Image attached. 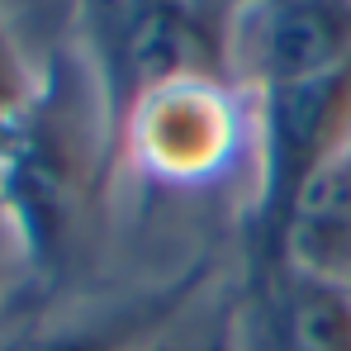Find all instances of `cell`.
I'll use <instances>...</instances> for the list:
<instances>
[{
  "mask_svg": "<svg viewBox=\"0 0 351 351\" xmlns=\"http://www.w3.org/2000/svg\"><path fill=\"white\" fill-rule=\"evenodd\" d=\"M351 133V62L294 86L266 90V185H261V219L271 237L280 233L285 209L313 167Z\"/></svg>",
  "mask_w": 351,
  "mask_h": 351,
  "instance_id": "6da1fadb",
  "label": "cell"
},
{
  "mask_svg": "<svg viewBox=\"0 0 351 351\" xmlns=\"http://www.w3.org/2000/svg\"><path fill=\"white\" fill-rule=\"evenodd\" d=\"M276 252L294 276L351 290V133L299 185L276 233Z\"/></svg>",
  "mask_w": 351,
  "mask_h": 351,
  "instance_id": "7a4b0ae2",
  "label": "cell"
},
{
  "mask_svg": "<svg viewBox=\"0 0 351 351\" xmlns=\"http://www.w3.org/2000/svg\"><path fill=\"white\" fill-rule=\"evenodd\" d=\"M247 53L266 90L347 66L351 0H266L252 19Z\"/></svg>",
  "mask_w": 351,
  "mask_h": 351,
  "instance_id": "3957f363",
  "label": "cell"
},
{
  "mask_svg": "<svg viewBox=\"0 0 351 351\" xmlns=\"http://www.w3.org/2000/svg\"><path fill=\"white\" fill-rule=\"evenodd\" d=\"M285 351H351V290L294 276L285 294Z\"/></svg>",
  "mask_w": 351,
  "mask_h": 351,
  "instance_id": "277c9868",
  "label": "cell"
},
{
  "mask_svg": "<svg viewBox=\"0 0 351 351\" xmlns=\"http://www.w3.org/2000/svg\"><path fill=\"white\" fill-rule=\"evenodd\" d=\"M5 351H86V347L71 342V337H29V342H14Z\"/></svg>",
  "mask_w": 351,
  "mask_h": 351,
  "instance_id": "5b68a950",
  "label": "cell"
},
{
  "mask_svg": "<svg viewBox=\"0 0 351 351\" xmlns=\"http://www.w3.org/2000/svg\"><path fill=\"white\" fill-rule=\"evenodd\" d=\"M0 285H5V214H0Z\"/></svg>",
  "mask_w": 351,
  "mask_h": 351,
  "instance_id": "8992f818",
  "label": "cell"
},
{
  "mask_svg": "<svg viewBox=\"0 0 351 351\" xmlns=\"http://www.w3.org/2000/svg\"><path fill=\"white\" fill-rule=\"evenodd\" d=\"M0 138H5V90H0Z\"/></svg>",
  "mask_w": 351,
  "mask_h": 351,
  "instance_id": "52a82bcc",
  "label": "cell"
}]
</instances>
